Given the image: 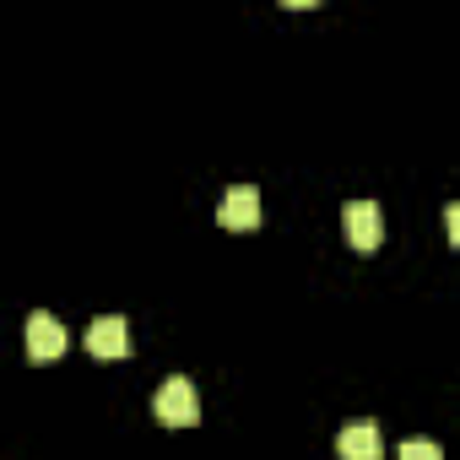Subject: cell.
<instances>
[{"mask_svg": "<svg viewBox=\"0 0 460 460\" xmlns=\"http://www.w3.org/2000/svg\"><path fill=\"white\" fill-rule=\"evenodd\" d=\"M152 411H157V422H163V428H190V422L200 417V401H195V385H190L184 374H173V379H163V385H157V395H152Z\"/></svg>", "mask_w": 460, "mask_h": 460, "instance_id": "obj_1", "label": "cell"}, {"mask_svg": "<svg viewBox=\"0 0 460 460\" xmlns=\"http://www.w3.org/2000/svg\"><path fill=\"white\" fill-rule=\"evenodd\" d=\"M341 234H347L352 250H379V239H385L379 206H374V200H347V206H341Z\"/></svg>", "mask_w": 460, "mask_h": 460, "instance_id": "obj_2", "label": "cell"}, {"mask_svg": "<svg viewBox=\"0 0 460 460\" xmlns=\"http://www.w3.org/2000/svg\"><path fill=\"white\" fill-rule=\"evenodd\" d=\"M217 222L227 227V234H250V227H261V190L234 184L222 195V206H217Z\"/></svg>", "mask_w": 460, "mask_h": 460, "instance_id": "obj_3", "label": "cell"}, {"mask_svg": "<svg viewBox=\"0 0 460 460\" xmlns=\"http://www.w3.org/2000/svg\"><path fill=\"white\" fill-rule=\"evenodd\" d=\"M66 352V325L55 320V314H28V358L33 363H55Z\"/></svg>", "mask_w": 460, "mask_h": 460, "instance_id": "obj_4", "label": "cell"}, {"mask_svg": "<svg viewBox=\"0 0 460 460\" xmlns=\"http://www.w3.org/2000/svg\"><path fill=\"white\" fill-rule=\"evenodd\" d=\"M87 352H93V358H103V363L125 358V352H130V325H125L119 314L93 320V325H87Z\"/></svg>", "mask_w": 460, "mask_h": 460, "instance_id": "obj_5", "label": "cell"}, {"mask_svg": "<svg viewBox=\"0 0 460 460\" xmlns=\"http://www.w3.org/2000/svg\"><path fill=\"white\" fill-rule=\"evenodd\" d=\"M336 455H341V460H379V455H385V438H379L374 422H347V428L336 433Z\"/></svg>", "mask_w": 460, "mask_h": 460, "instance_id": "obj_6", "label": "cell"}, {"mask_svg": "<svg viewBox=\"0 0 460 460\" xmlns=\"http://www.w3.org/2000/svg\"><path fill=\"white\" fill-rule=\"evenodd\" d=\"M401 460H444V449L433 438H406L401 444Z\"/></svg>", "mask_w": 460, "mask_h": 460, "instance_id": "obj_7", "label": "cell"}, {"mask_svg": "<svg viewBox=\"0 0 460 460\" xmlns=\"http://www.w3.org/2000/svg\"><path fill=\"white\" fill-rule=\"evenodd\" d=\"M444 227H449V244H460V200L444 211Z\"/></svg>", "mask_w": 460, "mask_h": 460, "instance_id": "obj_8", "label": "cell"}]
</instances>
